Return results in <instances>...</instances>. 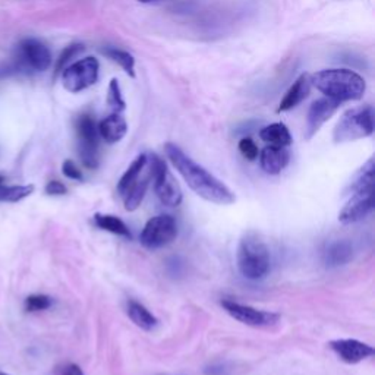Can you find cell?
<instances>
[{"mask_svg":"<svg viewBox=\"0 0 375 375\" xmlns=\"http://www.w3.org/2000/svg\"><path fill=\"white\" fill-rule=\"evenodd\" d=\"M164 151L170 163L175 166L188 186L197 195L218 206H230L236 201L235 194L223 182L211 175L207 169L195 163L190 156H186L176 144H166Z\"/></svg>","mask_w":375,"mask_h":375,"instance_id":"obj_1","label":"cell"},{"mask_svg":"<svg viewBox=\"0 0 375 375\" xmlns=\"http://www.w3.org/2000/svg\"><path fill=\"white\" fill-rule=\"evenodd\" d=\"M314 87L338 103L360 100L364 97L365 79L349 70H324L311 77Z\"/></svg>","mask_w":375,"mask_h":375,"instance_id":"obj_2","label":"cell"},{"mask_svg":"<svg viewBox=\"0 0 375 375\" xmlns=\"http://www.w3.org/2000/svg\"><path fill=\"white\" fill-rule=\"evenodd\" d=\"M237 268L241 275L249 280H260L270 271V251L260 237L249 232L237 248Z\"/></svg>","mask_w":375,"mask_h":375,"instance_id":"obj_3","label":"cell"},{"mask_svg":"<svg viewBox=\"0 0 375 375\" xmlns=\"http://www.w3.org/2000/svg\"><path fill=\"white\" fill-rule=\"evenodd\" d=\"M374 132V109L371 106L348 110L334 128V143H350L372 135Z\"/></svg>","mask_w":375,"mask_h":375,"instance_id":"obj_4","label":"cell"},{"mask_svg":"<svg viewBox=\"0 0 375 375\" xmlns=\"http://www.w3.org/2000/svg\"><path fill=\"white\" fill-rule=\"evenodd\" d=\"M151 178L154 180V191L162 204L167 207H178L183 199V194L178 180L170 172L164 160L157 156L151 157Z\"/></svg>","mask_w":375,"mask_h":375,"instance_id":"obj_5","label":"cell"},{"mask_svg":"<svg viewBox=\"0 0 375 375\" xmlns=\"http://www.w3.org/2000/svg\"><path fill=\"white\" fill-rule=\"evenodd\" d=\"M176 236H178L176 220L169 214H162L152 217L147 221V225L141 232L140 241L144 248L154 251L172 244L176 239Z\"/></svg>","mask_w":375,"mask_h":375,"instance_id":"obj_6","label":"cell"},{"mask_svg":"<svg viewBox=\"0 0 375 375\" xmlns=\"http://www.w3.org/2000/svg\"><path fill=\"white\" fill-rule=\"evenodd\" d=\"M100 63L96 58L81 59L67 66L62 74L63 87L70 93H79L94 85L98 79Z\"/></svg>","mask_w":375,"mask_h":375,"instance_id":"obj_7","label":"cell"},{"mask_svg":"<svg viewBox=\"0 0 375 375\" xmlns=\"http://www.w3.org/2000/svg\"><path fill=\"white\" fill-rule=\"evenodd\" d=\"M78 151L85 167H98V129L96 121L90 114H82L77 121Z\"/></svg>","mask_w":375,"mask_h":375,"instance_id":"obj_8","label":"cell"},{"mask_svg":"<svg viewBox=\"0 0 375 375\" xmlns=\"http://www.w3.org/2000/svg\"><path fill=\"white\" fill-rule=\"evenodd\" d=\"M52 65V53L36 39H25L18 46V66L25 71L44 72Z\"/></svg>","mask_w":375,"mask_h":375,"instance_id":"obj_9","label":"cell"},{"mask_svg":"<svg viewBox=\"0 0 375 375\" xmlns=\"http://www.w3.org/2000/svg\"><path fill=\"white\" fill-rule=\"evenodd\" d=\"M221 306H223L225 311L232 318H235L236 321H239L242 324H246V326H251V327H271V326H275V324H277L280 320V315L276 312L257 310V308H254V306L233 302L229 299L221 301Z\"/></svg>","mask_w":375,"mask_h":375,"instance_id":"obj_10","label":"cell"},{"mask_svg":"<svg viewBox=\"0 0 375 375\" xmlns=\"http://www.w3.org/2000/svg\"><path fill=\"white\" fill-rule=\"evenodd\" d=\"M350 199L338 213V221L343 225H352L365 218L374 209V188L356 191L350 194Z\"/></svg>","mask_w":375,"mask_h":375,"instance_id":"obj_11","label":"cell"},{"mask_svg":"<svg viewBox=\"0 0 375 375\" xmlns=\"http://www.w3.org/2000/svg\"><path fill=\"white\" fill-rule=\"evenodd\" d=\"M330 349L349 365L360 364L374 355V348L355 338L331 340Z\"/></svg>","mask_w":375,"mask_h":375,"instance_id":"obj_12","label":"cell"},{"mask_svg":"<svg viewBox=\"0 0 375 375\" xmlns=\"http://www.w3.org/2000/svg\"><path fill=\"white\" fill-rule=\"evenodd\" d=\"M338 106H340L338 101L329 98V97L314 101L312 106L310 107L308 117H306L305 138L311 140L312 136L320 131V128L336 113Z\"/></svg>","mask_w":375,"mask_h":375,"instance_id":"obj_13","label":"cell"},{"mask_svg":"<svg viewBox=\"0 0 375 375\" xmlns=\"http://www.w3.org/2000/svg\"><path fill=\"white\" fill-rule=\"evenodd\" d=\"M291 160L287 147L267 145L260 152V164L261 169L268 175H279Z\"/></svg>","mask_w":375,"mask_h":375,"instance_id":"obj_14","label":"cell"},{"mask_svg":"<svg viewBox=\"0 0 375 375\" xmlns=\"http://www.w3.org/2000/svg\"><path fill=\"white\" fill-rule=\"evenodd\" d=\"M98 135L109 144H116L121 140H124V136L128 132V124L125 121V117L122 113L113 112L110 116L103 119L97 126Z\"/></svg>","mask_w":375,"mask_h":375,"instance_id":"obj_15","label":"cell"},{"mask_svg":"<svg viewBox=\"0 0 375 375\" xmlns=\"http://www.w3.org/2000/svg\"><path fill=\"white\" fill-rule=\"evenodd\" d=\"M353 257V246L349 241H334L329 244L322 252V261L327 267L334 268L340 265H346Z\"/></svg>","mask_w":375,"mask_h":375,"instance_id":"obj_16","label":"cell"},{"mask_svg":"<svg viewBox=\"0 0 375 375\" xmlns=\"http://www.w3.org/2000/svg\"><path fill=\"white\" fill-rule=\"evenodd\" d=\"M310 88H311V81L310 77L302 74L295 82L291 88L287 90V93L284 94L283 100L280 101V106H279V113L280 112H287V110H292L294 107H296L298 105H301L302 101L308 97L310 94Z\"/></svg>","mask_w":375,"mask_h":375,"instance_id":"obj_17","label":"cell"},{"mask_svg":"<svg viewBox=\"0 0 375 375\" xmlns=\"http://www.w3.org/2000/svg\"><path fill=\"white\" fill-rule=\"evenodd\" d=\"M126 312L131 321L135 324L136 327H140L141 330L145 331H152L159 324V320L152 315L144 305L136 301H129L126 306Z\"/></svg>","mask_w":375,"mask_h":375,"instance_id":"obj_18","label":"cell"},{"mask_svg":"<svg viewBox=\"0 0 375 375\" xmlns=\"http://www.w3.org/2000/svg\"><path fill=\"white\" fill-rule=\"evenodd\" d=\"M260 136L268 145L289 147L292 144V135L283 124H271L260 131Z\"/></svg>","mask_w":375,"mask_h":375,"instance_id":"obj_19","label":"cell"},{"mask_svg":"<svg viewBox=\"0 0 375 375\" xmlns=\"http://www.w3.org/2000/svg\"><path fill=\"white\" fill-rule=\"evenodd\" d=\"M147 164H148V157L145 154H141V156L136 157L131 163V166L126 169V172L122 175V178L119 179L117 192L124 197L128 192L129 188L136 182V179L141 176V173L144 172V169Z\"/></svg>","mask_w":375,"mask_h":375,"instance_id":"obj_20","label":"cell"},{"mask_svg":"<svg viewBox=\"0 0 375 375\" xmlns=\"http://www.w3.org/2000/svg\"><path fill=\"white\" fill-rule=\"evenodd\" d=\"M150 180H151V170L143 179H140V178L136 179V182L129 188L128 192L124 195L126 211H135L141 206V202L147 194Z\"/></svg>","mask_w":375,"mask_h":375,"instance_id":"obj_21","label":"cell"},{"mask_svg":"<svg viewBox=\"0 0 375 375\" xmlns=\"http://www.w3.org/2000/svg\"><path fill=\"white\" fill-rule=\"evenodd\" d=\"M94 223L101 230H106V232H110L113 235L126 237V239H131V237H132V235L129 232V228L124 223L121 218L116 217V216L96 214L94 216Z\"/></svg>","mask_w":375,"mask_h":375,"instance_id":"obj_22","label":"cell"},{"mask_svg":"<svg viewBox=\"0 0 375 375\" xmlns=\"http://www.w3.org/2000/svg\"><path fill=\"white\" fill-rule=\"evenodd\" d=\"M374 172H375V166H374V159H369L364 167L357 172L355 180L350 183L349 190L350 192L356 191H362L368 190V188H374Z\"/></svg>","mask_w":375,"mask_h":375,"instance_id":"obj_23","label":"cell"},{"mask_svg":"<svg viewBox=\"0 0 375 375\" xmlns=\"http://www.w3.org/2000/svg\"><path fill=\"white\" fill-rule=\"evenodd\" d=\"M34 192L32 185H15L0 186V201L2 202H18Z\"/></svg>","mask_w":375,"mask_h":375,"instance_id":"obj_24","label":"cell"},{"mask_svg":"<svg viewBox=\"0 0 375 375\" xmlns=\"http://www.w3.org/2000/svg\"><path fill=\"white\" fill-rule=\"evenodd\" d=\"M106 56H109L113 62L119 63L122 67L124 71L135 78V59L132 55H129L128 52H125V50H121V48H114V47H109L106 48L103 52Z\"/></svg>","mask_w":375,"mask_h":375,"instance_id":"obj_25","label":"cell"},{"mask_svg":"<svg viewBox=\"0 0 375 375\" xmlns=\"http://www.w3.org/2000/svg\"><path fill=\"white\" fill-rule=\"evenodd\" d=\"M107 101H109V106L113 109V112L122 113L125 110V101H124V97L121 94V87H119V81L116 78H113L110 81Z\"/></svg>","mask_w":375,"mask_h":375,"instance_id":"obj_26","label":"cell"},{"mask_svg":"<svg viewBox=\"0 0 375 375\" xmlns=\"http://www.w3.org/2000/svg\"><path fill=\"white\" fill-rule=\"evenodd\" d=\"M53 305V299L46 295H31L25 301V310L28 312H37L46 311Z\"/></svg>","mask_w":375,"mask_h":375,"instance_id":"obj_27","label":"cell"},{"mask_svg":"<svg viewBox=\"0 0 375 375\" xmlns=\"http://www.w3.org/2000/svg\"><path fill=\"white\" fill-rule=\"evenodd\" d=\"M84 50L82 44H72V46H67L63 52L59 56V60L56 63V74L62 72L63 67L66 66V63H70L71 59H74L77 55H79Z\"/></svg>","mask_w":375,"mask_h":375,"instance_id":"obj_28","label":"cell"},{"mask_svg":"<svg viewBox=\"0 0 375 375\" xmlns=\"http://www.w3.org/2000/svg\"><path fill=\"white\" fill-rule=\"evenodd\" d=\"M239 151L242 152V156L249 162H254L260 154L257 144H255L251 138H242L239 141Z\"/></svg>","mask_w":375,"mask_h":375,"instance_id":"obj_29","label":"cell"},{"mask_svg":"<svg viewBox=\"0 0 375 375\" xmlns=\"http://www.w3.org/2000/svg\"><path fill=\"white\" fill-rule=\"evenodd\" d=\"M62 172L66 178H70L72 180H82V172L79 167L72 162V160H66L62 166Z\"/></svg>","mask_w":375,"mask_h":375,"instance_id":"obj_30","label":"cell"},{"mask_svg":"<svg viewBox=\"0 0 375 375\" xmlns=\"http://www.w3.org/2000/svg\"><path fill=\"white\" fill-rule=\"evenodd\" d=\"M44 191H46L47 195H55V197H58V195H65L67 192V188L62 182H59V180H50L46 185Z\"/></svg>","mask_w":375,"mask_h":375,"instance_id":"obj_31","label":"cell"},{"mask_svg":"<svg viewBox=\"0 0 375 375\" xmlns=\"http://www.w3.org/2000/svg\"><path fill=\"white\" fill-rule=\"evenodd\" d=\"M60 375H84V372H82V369L78 365L70 364V365H66L63 368V371H62Z\"/></svg>","mask_w":375,"mask_h":375,"instance_id":"obj_32","label":"cell"},{"mask_svg":"<svg viewBox=\"0 0 375 375\" xmlns=\"http://www.w3.org/2000/svg\"><path fill=\"white\" fill-rule=\"evenodd\" d=\"M138 2H141V4H157V2H160V0H138Z\"/></svg>","mask_w":375,"mask_h":375,"instance_id":"obj_33","label":"cell"},{"mask_svg":"<svg viewBox=\"0 0 375 375\" xmlns=\"http://www.w3.org/2000/svg\"><path fill=\"white\" fill-rule=\"evenodd\" d=\"M4 182H5V178H4L2 175H0V186H2V185H4Z\"/></svg>","mask_w":375,"mask_h":375,"instance_id":"obj_34","label":"cell"},{"mask_svg":"<svg viewBox=\"0 0 375 375\" xmlns=\"http://www.w3.org/2000/svg\"><path fill=\"white\" fill-rule=\"evenodd\" d=\"M0 375H9V374H5V372H2V371H0Z\"/></svg>","mask_w":375,"mask_h":375,"instance_id":"obj_35","label":"cell"}]
</instances>
